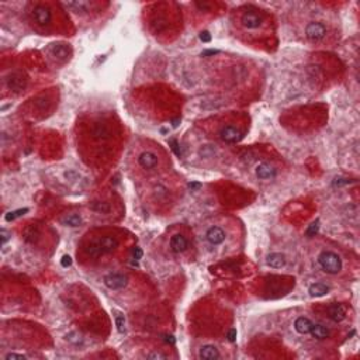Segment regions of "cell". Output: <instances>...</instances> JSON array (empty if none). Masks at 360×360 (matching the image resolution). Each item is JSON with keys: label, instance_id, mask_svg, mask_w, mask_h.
Returning <instances> with one entry per match:
<instances>
[{"label": "cell", "instance_id": "cell-19", "mask_svg": "<svg viewBox=\"0 0 360 360\" xmlns=\"http://www.w3.org/2000/svg\"><path fill=\"white\" fill-rule=\"evenodd\" d=\"M62 224L68 226H79L82 224V218L78 214H68L62 218Z\"/></svg>", "mask_w": 360, "mask_h": 360}, {"label": "cell", "instance_id": "cell-16", "mask_svg": "<svg viewBox=\"0 0 360 360\" xmlns=\"http://www.w3.org/2000/svg\"><path fill=\"white\" fill-rule=\"evenodd\" d=\"M294 326H296V330L299 331L300 334H310V331H311L312 328V323L308 318L301 317L296 321Z\"/></svg>", "mask_w": 360, "mask_h": 360}, {"label": "cell", "instance_id": "cell-21", "mask_svg": "<svg viewBox=\"0 0 360 360\" xmlns=\"http://www.w3.org/2000/svg\"><path fill=\"white\" fill-rule=\"evenodd\" d=\"M6 359H24V356H23V354L12 353V354H7Z\"/></svg>", "mask_w": 360, "mask_h": 360}, {"label": "cell", "instance_id": "cell-7", "mask_svg": "<svg viewBox=\"0 0 360 360\" xmlns=\"http://www.w3.org/2000/svg\"><path fill=\"white\" fill-rule=\"evenodd\" d=\"M158 176H153L155 180L149 183L151 187L148 195L153 204H165L172 200V195L175 194V187H169L165 180H158Z\"/></svg>", "mask_w": 360, "mask_h": 360}, {"label": "cell", "instance_id": "cell-5", "mask_svg": "<svg viewBox=\"0 0 360 360\" xmlns=\"http://www.w3.org/2000/svg\"><path fill=\"white\" fill-rule=\"evenodd\" d=\"M317 263L328 275H341L343 270V257L334 248H322L317 255Z\"/></svg>", "mask_w": 360, "mask_h": 360}, {"label": "cell", "instance_id": "cell-20", "mask_svg": "<svg viewBox=\"0 0 360 360\" xmlns=\"http://www.w3.org/2000/svg\"><path fill=\"white\" fill-rule=\"evenodd\" d=\"M54 52H55V55L58 56V58H67L68 56L67 48L62 47V45H56V48L54 49Z\"/></svg>", "mask_w": 360, "mask_h": 360}, {"label": "cell", "instance_id": "cell-9", "mask_svg": "<svg viewBox=\"0 0 360 360\" xmlns=\"http://www.w3.org/2000/svg\"><path fill=\"white\" fill-rule=\"evenodd\" d=\"M328 34H330L328 25L323 21H310L304 28L305 38L311 43H322L328 37Z\"/></svg>", "mask_w": 360, "mask_h": 360}, {"label": "cell", "instance_id": "cell-3", "mask_svg": "<svg viewBox=\"0 0 360 360\" xmlns=\"http://www.w3.org/2000/svg\"><path fill=\"white\" fill-rule=\"evenodd\" d=\"M203 239L210 248L225 252V249H231L232 245L237 242V225L230 224L225 218L214 221L213 224L206 225Z\"/></svg>", "mask_w": 360, "mask_h": 360}, {"label": "cell", "instance_id": "cell-11", "mask_svg": "<svg viewBox=\"0 0 360 360\" xmlns=\"http://www.w3.org/2000/svg\"><path fill=\"white\" fill-rule=\"evenodd\" d=\"M104 284L111 290H122L128 284V277L120 273H111L104 277Z\"/></svg>", "mask_w": 360, "mask_h": 360}, {"label": "cell", "instance_id": "cell-15", "mask_svg": "<svg viewBox=\"0 0 360 360\" xmlns=\"http://www.w3.org/2000/svg\"><path fill=\"white\" fill-rule=\"evenodd\" d=\"M268 265L273 269H281L286 265V256L281 253H272L268 256Z\"/></svg>", "mask_w": 360, "mask_h": 360}, {"label": "cell", "instance_id": "cell-10", "mask_svg": "<svg viewBox=\"0 0 360 360\" xmlns=\"http://www.w3.org/2000/svg\"><path fill=\"white\" fill-rule=\"evenodd\" d=\"M242 129L239 128V125H235L234 122H230V124H225L222 125L218 131V137L224 142H228V144H235L238 142L241 138H242Z\"/></svg>", "mask_w": 360, "mask_h": 360}, {"label": "cell", "instance_id": "cell-6", "mask_svg": "<svg viewBox=\"0 0 360 360\" xmlns=\"http://www.w3.org/2000/svg\"><path fill=\"white\" fill-rule=\"evenodd\" d=\"M54 12L55 10L51 3H36L31 10V16L37 28L43 31L54 28Z\"/></svg>", "mask_w": 360, "mask_h": 360}, {"label": "cell", "instance_id": "cell-1", "mask_svg": "<svg viewBox=\"0 0 360 360\" xmlns=\"http://www.w3.org/2000/svg\"><path fill=\"white\" fill-rule=\"evenodd\" d=\"M120 249V239L111 232L87 234L78 250V256L83 263L100 262L106 256L116 255Z\"/></svg>", "mask_w": 360, "mask_h": 360}, {"label": "cell", "instance_id": "cell-8", "mask_svg": "<svg viewBox=\"0 0 360 360\" xmlns=\"http://www.w3.org/2000/svg\"><path fill=\"white\" fill-rule=\"evenodd\" d=\"M168 246L173 255H184L190 250V239L183 231H175L169 235Z\"/></svg>", "mask_w": 360, "mask_h": 360}, {"label": "cell", "instance_id": "cell-17", "mask_svg": "<svg viewBox=\"0 0 360 360\" xmlns=\"http://www.w3.org/2000/svg\"><path fill=\"white\" fill-rule=\"evenodd\" d=\"M310 334L314 338H317V339H326L330 336V331L326 330L325 326H322V325H312Z\"/></svg>", "mask_w": 360, "mask_h": 360}, {"label": "cell", "instance_id": "cell-18", "mask_svg": "<svg viewBox=\"0 0 360 360\" xmlns=\"http://www.w3.org/2000/svg\"><path fill=\"white\" fill-rule=\"evenodd\" d=\"M328 291H330V287L326 286V284H323V283H315V284H312V286L310 287V294H311V296H315V297L323 296V294H326Z\"/></svg>", "mask_w": 360, "mask_h": 360}, {"label": "cell", "instance_id": "cell-13", "mask_svg": "<svg viewBox=\"0 0 360 360\" xmlns=\"http://www.w3.org/2000/svg\"><path fill=\"white\" fill-rule=\"evenodd\" d=\"M199 357H200V359H218V357H221V354L220 352H218V349L215 348V346H213V345H206V346H203V348L200 349Z\"/></svg>", "mask_w": 360, "mask_h": 360}, {"label": "cell", "instance_id": "cell-14", "mask_svg": "<svg viewBox=\"0 0 360 360\" xmlns=\"http://www.w3.org/2000/svg\"><path fill=\"white\" fill-rule=\"evenodd\" d=\"M345 315H346V312H345L342 305L334 304L328 308V317H330L332 321H335V322H341L342 319L345 318Z\"/></svg>", "mask_w": 360, "mask_h": 360}, {"label": "cell", "instance_id": "cell-12", "mask_svg": "<svg viewBox=\"0 0 360 360\" xmlns=\"http://www.w3.org/2000/svg\"><path fill=\"white\" fill-rule=\"evenodd\" d=\"M277 175V169L272 163L268 162H262L259 163L256 168V176L260 180H269V179H273Z\"/></svg>", "mask_w": 360, "mask_h": 360}, {"label": "cell", "instance_id": "cell-4", "mask_svg": "<svg viewBox=\"0 0 360 360\" xmlns=\"http://www.w3.org/2000/svg\"><path fill=\"white\" fill-rule=\"evenodd\" d=\"M268 20L265 14L256 9H245L244 12L239 13L238 27L244 31L245 34H263L268 28Z\"/></svg>", "mask_w": 360, "mask_h": 360}, {"label": "cell", "instance_id": "cell-2", "mask_svg": "<svg viewBox=\"0 0 360 360\" xmlns=\"http://www.w3.org/2000/svg\"><path fill=\"white\" fill-rule=\"evenodd\" d=\"M134 160L137 176L153 177L160 175L168 168V158L163 149L151 141L142 142L134 148Z\"/></svg>", "mask_w": 360, "mask_h": 360}]
</instances>
